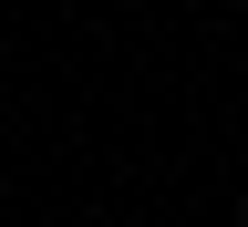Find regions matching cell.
I'll return each mask as SVG.
<instances>
[{
	"label": "cell",
	"instance_id": "obj_1",
	"mask_svg": "<svg viewBox=\"0 0 248 227\" xmlns=\"http://www.w3.org/2000/svg\"><path fill=\"white\" fill-rule=\"evenodd\" d=\"M238 227H248V186H238Z\"/></svg>",
	"mask_w": 248,
	"mask_h": 227
},
{
	"label": "cell",
	"instance_id": "obj_2",
	"mask_svg": "<svg viewBox=\"0 0 248 227\" xmlns=\"http://www.w3.org/2000/svg\"><path fill=\"white\" fill-rule=\"evenodd\" d=\"M31 227H62V217H31Z\"/></svg>",
	"mask_w": 248,
	"mask_h": 227
}]
</instances>
